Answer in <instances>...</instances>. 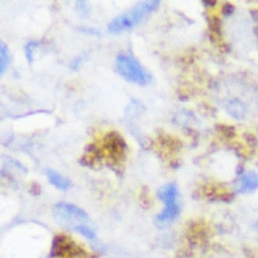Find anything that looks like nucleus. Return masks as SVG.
<instances>
[{
	"mask_svg": "<svg viewBox=\"0 0 258 258\" xmlns=\"http://www.w3.org/2000/svg\"><path fill=\"white\" fill-rule=\"evenodd\" d=\"M54 217L56 221L60 222L69 229L74 230L76 233L81 234L82 237L88 239H94L96 238V229L89 219L88 214L84 210L77 207L72 203H56L54 206Z\"/></svg>",
	"mask_w": 258,
	"mask_h": 258,
	"instance_id": "nucleus-1",
	"label": "nucleus"
},
{
	"mask_svg": "<svg viewBox=\"0 0 258 258\" xmlns=\"http://www.w3.org/2000/svg\"><path fill=\"white\" fill-rule=\"evenodd\" d=\"M159 7H160L159 0H148V2H141V3L135 4L132 8H129L128 11L112 19V22L108 26L109 32L120 34V32L132 30L133 27L139 26L143 20L147 19L151 14L156 11Z\"/></svg>",
	"mask_w": 258,
	"mask_h": 258,
	"instance_id": "nucleus-2",
	"label": "nucleus"
},
{
	"mask_svg": "<svg viewBox=\"0 0 258 258\" xmlns=\"http://www.w3.org/2000/svg\"><path fill=\"white\" fill-rule=\"evenodd\" d=\"M116 69L118 74L131 84L147 86L152 81V76L148 70L131 54H118L116 58Z\"/></svg>",
	"mask_w": 258,
	"mask_h": 258,
	"instance_id": "nucleus-3",
	"label": "nucleus"
},
{
	"mask_svg": "<svg viewBox=\"0 0 258 258\" xmlns=\"http://www.w3.org/2000/svg\"><path fill=\"white\" fill-rule=\"evenodd\" d=\"M235 189L239 194H250L258 189V172L249 171V172L242 173L237 180Z\"/></svg>",
	"mask_w": 258,
	"mask_h": 258,
	"instance_id": "nucleus-4",
	"label": "nucleus"
},
{
	"mask_svg": "<svg viewBox=\"0 0 258 258\" xmlns=\"http://www.w3.org/2000/svg\"><path fill=\"white\" fill-rule=\"evenodd\" d=\"M157 198L160 199L164 206H173L180 205V195H179V189L173 183L161 185L159 191H157Z\"/></svg>",
	"mask_w": 258,
	"mask_h": 258,
	"instance_id": "nucleus-5",
	"label": "nucleus"
},
{
	"mask_svg": "<svg viewBox=\"0 0 258 258\" xmlns=\"http://www.w3.org/2000/svg\"><path fill=\"white\" fill-rule=\"evenodd\" d=\"M181 213V203L180 205H173V206H164V209L159 215L156 217V223L159 226L168 225L172 223L179 218Z\"/></svg>",
	"mask_w": 258,
	"mask_h": 258,
	"instance_id": "nucleus-6",
	"label": "nucleus"
},
{
	"mask_svg": "<svg viewBox=\"0 0 258 258\" xmlns=\"http://www.w3.org/2000/svg\"><path fill=\"white\" fill-rule=\"evenodd\" d=\"M47 179L54 187H56L60 191H68V189L72 188V181L69 180L64 175L58 172V171L47 169Z\"/></svg>",
	"mask_w": 258,
	"mask_h": 258,
	"instance_id": "nucleus-7",
	"label": "nucleus"
},
{
	"mask_svg": "<svg viewBox=\"0 0 258 258\" xmlns=\"http://www.w3.org/2000/svg\"><path fill=\"white\" fill-rule=\"evenodd\" d=\"M227 112L235 118H243L246 116V106L239 100H231L226 105Z\"/></svg>",
	"mask_w": 258,
	"mask_h": 258,
	"instance_id": "nucleus-8",
	"label": "nucleus"
},
{
	"mask_svg": "<svg viewBox=\"0 0 258 258\" xmlns=\"http://www.w3.org/2000/svg\"><path fill=\"white\" fill-rule=\"evenodd\" d=\"M10 51H8V47L6 43H0V73L4 74L6 70H7V66L10 63Z\"/></svg>",
	"mask_w": 258,
	"mask_h": 258,
	"instance_id": "nucleus-9",
	"label": "nucleus"
}]
</instances>
